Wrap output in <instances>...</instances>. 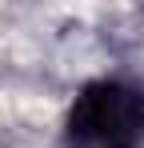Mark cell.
Instances as JSON below:
<instances>
[{
	"label": "cell",
	"instance_id": "1",
	"mask_svg": "<svg viewBox=\"0 0 144 148\" xmlns=\"http://www.w3.org/2000/svg\"><path fill=\"white\" fill-rule=\"evenodd\" d=\"M144 132V96L120 80L88 84L68 112V148H136Z\"/></svg>",
	"mask_w": 144,
	"mask_h": 148
}]
</instances>
